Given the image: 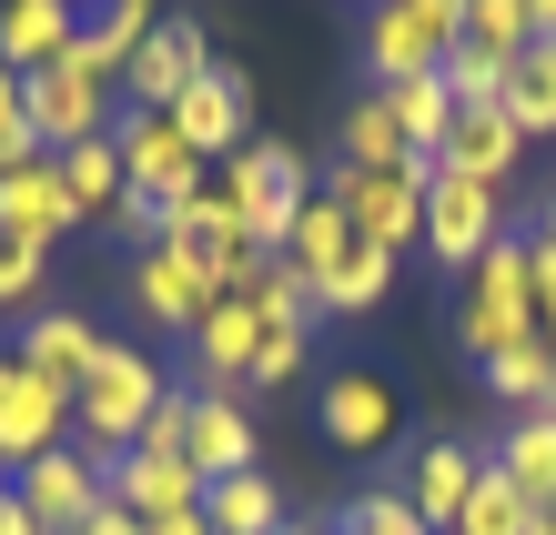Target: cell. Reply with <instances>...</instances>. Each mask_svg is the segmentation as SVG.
Listing matches in <instances>:
<instances>
[{
    "label": "cell",
    "mask_w": 556,
    "mask_h": 535,
    "mask_svg": "<svg viewBox=\"0 0 556 535\" xmlns=\"http://www.w3.org/2000/svg\"><path fill=\"white\" fill-rule=\"evenodd\" d=\"M375 91H384V112H395L405 152H445V131H455V91H445V72H415V81H375Z\"/></svg>",
    "instance_id": "cell-26"
},
{
    "label": "cell",
    "mask_w": 556,
    "mask_h": 535,
    "mask_svg": "<svg viewBox=\"0 0 556 535\" xmlns=\"http://www.w3.org/2000/svg\"><path fill=\"white\" fill-rule=\"evenodd\" d=\"M72 30H81V0H0V61L30 81V72H51L61 51H72Z\"/></svg>",
    "instance_id": "cell-21"
},
{
    "label": "cell",
    "mask_w": 556,
    "mask_h": 535,
    "mask_svg": "<svg viewBox=\"0 0 556 535\" xmlns=\"http://www.w3.org/2000/svg\"><path fill=\"white\" fill-rule=\"evenodd\" d=\"M11 495L30 506V525H41V535H81L91 515L112 506V475H102V464H91L81 445H61V455H41V464H21V475H11Z\"/></svg>",
    "instance_id": "cell-11"
},
{
    "label": "cell",
    "mask_w": 556,
    "mask_h": 535,
    "mask_svg": "<svg viewBox=\"0 0 556 535\" xmlns=\"http://www.w3.org/2000/svg\"><path fill=\"white\" fill-rule=\"evenodd\" d=\"M496 243H506V192L496 182H466V173H435V192H425V253L466 283Z\"/></svg>",
    "instance_id": "cell-7"
},
{
    "label": "cell",
    "mask_w": 556,
    "mask_h": 535,
    "mask_svg": "<svg viewBox=\"0 0 556 535\" xmlns=\"http://www.w3.org/2000/svg\"><path fill=\"white\" fill-rule=\"evenodd\" d=\"M485 464H506L527 506H556V405L506 415V434H496V455H485Z\"/></svg>",
    "instance_id": "cell-24"
},
{
    "label": "cell",
    "mask_w": 556,
    "mask_h": 535,
    "mask_svg": "<svg viewBox=\"0 0 556 535\" xmlns=\"http://www.w3.org/2000/svg\"><path fill=\"white\" fill-rule=\"evenodd\" d=\"M102 475H112V506H122V515H142V525L203 506V475H192L182 455H162V445H132L122 464H102Z\"/></svg>",
    "instance_id": "cell-19"
},
{
    "label": "cell",
    "mask_w": 556,
    "mask_h": 535,
    "mask_svg": "<svg viewBox=\"0 0 556 535\" xmlns=\"http://www.w3.org/2000/svg\"><path fill=\"white\" fill-rule=\"evenodd\" d=\"M536 525V506L516 495V475L506 464H476V495H466V515H455V535H527Z\"/></svg>",
    "instance_id": "cell-29"
},
{
    "label": "cell",
    "mask_w": 556,
    "mask_h": 535,
    "mask_svg": "<svg viewBox=\"0 0 556 535\" xmlns=\"http://www.w3.org/2000/svg\"><path fill=\"white\" fill-rule=\"evenodd\" d=\"M0 485H11V475H0Z\"/></svg>",
    "instance_id": "cell-47"
},
{
    "label": "cell",
    "mask_w": 556,
    "mask_h": 535,
    "mask_svg": "<svg viewBox=\"0 0 556 535\" xmlns=\"http://www.w3.org/2000/svg\"><path fill=\"white\" fill-rule=\"evenodd\" d=\"M81 535H152V525H142V515H122V506H102V515L81 525Z\"/></svg>",
    "instance_id": "cell-39"
},
{
    "label": "cell",
    "mask_w": 556,
    "mask_h": 535,
    "mask_svg": "<svg viewBox=\"0 0 556 535\" xmlns=\"http://www.w3.org/2000/svg\"><path fill=\"white\" fill-rule=\"evenodd\" d=\"M283 273L314 293V314H375L384 304V283H395V253H375L365 232L344 222V203L334 192H314L304 213H293V232H283Z\"/></svg>",
    "instance_id": "cell-1"
},
{
    "label": "cell",
    "mask_w": 556,
    "mask_h": 535,
    "mask_svg": "<svg viewBox=\"0 0 556 535\" xmlns=\"http://www.w3.org/2000/svg\"><path fill=\"white\" fill-rule=\"evenodd\" d=\"M334 535H435V525H425L395 485H375V495H354V506H344V525H334Z\"/></svg>",
    "instance_id": "cell-34"
},
{
    "label": "cell",
    "mask_w": 556,
    "mask_h": 535,
    "mask_svg": "<svg viewBox=\"0 0 556 535\" xmlns=\"http://www.w3.org/2000/svg\"><path fill=\"white\" fill-rule=\"evenodd\" d=\"M527 535H556V506H536V525H527Z\"/></svg>",
    "instance_id": "cell-44"
},
{
    "label": "cell",
    "mask_w": 556,
    "mask_h": 535,
    "mask_svg": "<svg viewBox=\"0 0 556 535\" xmlns=\"http://www.w3.org/2000/svg\"><path fill=\"white\" fill-rule=\"evenodd\" d=\"M324 192L344 203V222L365 232L375 253H405V243H425V192H435V152H405L395 173H324Z\"/></svg>",
    "instance_id": "cell-5"
},
{
    "label": "cell",
    "mask_w": 556,
    "mask_h": 535,
    "mask_svg": "<svg viewBox=\"0 0 556 535\" xmlns=\"http://www.w3.org/2000/svg\"><path fill=\"white\" fill-rule=\"evenodd\" d=\"M516 162H527V131L506 122V102H485V112H455L445 152H435V173H466V182H496V192H506Z\"/></svg>",
    "instance_id": "cell-20"
},
{
    "label": "cell",
    "mask_w": 556,
    "mask_h": 535,
    "mask_svg": "<svg viewBox=\"0 0 556 535\" xmlns=\"http://www.w3.org/2000/svg\"><path fill=\"white\" fill-rule=\"evenodd\" d=\"M112 122H122V91H112V81H81L72 61L30 72V142H41L51 162L81 152V142H112Z\"/></svg>",
    "instance_id": "cell-9"
},
{
    "label": "cell",
    "mask_w": 556,
    "mask_h": 535,
    "mask_svg": "<svg viewBox=\"0 0 556 535\" xmlns=\"http://www.w3.org/2000/svg\"><path fill=\"white\" fill-rule=\"evenodd\" d=\"M72 445V394H61L41 364L0 354V475H21V464H41Z\"/></svg>",
    "instance_id": "cell-8"
},
{
    "label": "cell",
    "mask_w": 556,
    "mask_h": 535,
    "mask_svg": "<svg viewBox=\"0 0 556 535\" xmlns=\"http://www.w3.org/2000/svg\"><path fill=\"white\" fill-rule=\"evenodd\" d=\"M203 525H213V535H293V515H283V485L264 475V464H243V475L203 485Z\"/></svg>",
    "instance_id": "cell-23"
},
{
    "label": "cell",
    "mask_w": 556,
    "mask_h": 535,
    "mask_svg": "<svg viewBox=\"0 0 556 535\" xmlns=\"http://www.w3.org/2000/svg\"><path fill=\"white\" fill-rule=\"evenodd\" d=\"M81 232V213H72V182H61V162L51 152H30V162H11L0 173V243H72Z\"/></svg>",
    "instance_id": "cell-14"
},
{
    "label": "cell",
    "mask_w": 556,
    "mask_h": 535,
    "mask_svg": "<svg viewBox=\"0 0 556 535\" xmlns=\"http://www.w3.org/2000/svg\"><path fill=\"white\" fill-rule=\"evenodd\" d=\"M395 162H405V131L384 112V91H365V102L344 112V173H395Z\"/></svg>",
    "instance_id": "cell-30"
},
{
    "label": "cell",
    "mask_w": 556,
    "mask_h": 535,
    "mask_svg": "<svg viewBox=\"0 0 556 535\" xmlns=\"http://www.w3.org/2000/svg\"><path fill=\"white\" fill-rule=\"evenodd\" d=\"M455 344H466L476 364L506 354V344H536V263H527L516 232L476 263L466 283H455Z\"/></svg>",
    "instance_id": "cell-4"
},
{
    "label": "cell",
    "mask_w": 556,
    "mask_h": 535,
    "mask_svg": "<svg viewBox=\"0 0 556 535\" xmlns=\"http://www.w3.org/2000/svg\"><path fill=\"white\" fill-rule=\"evenodd\" d=\"M527 21H536V41H546V30H556V0H527Z\"/></svg>",
    "instance_id": "cell-42"
},
{
    "label": "cell",
    "mask_w": 556,
    "mask_h": 535,
    "mask_svg": "<svg viewBox=\"0 0 556 535\" xmlns=\"http://www.w3.org/2000/svg\"><path fill=\"white\" fill-rule=\"evenodd\" d=\"M152 535H213V525H203V506H192V515H162Z\"/></svg>",
    "instance_id": "cell-41"
},
{
    "label": "cell",
    "mask_w": 556,
    "mask_h": 535,
    "mask_svg": "<svg viewBox=\"0 0 556 535\" xmlns=\"http://www.w3.org/2000/svg\"><path fill=\"white\" fill-rule=\"evenodd\" d=\"M112 232H122V243H132V253H152V243H162V203H142V192H122Z\"/></svg>",
    "instance_id": "cell-37"
},
{
    "label": "cell",
    "mask_w": 556,
    "mask_h": 535,
    "mask_svg": "<svg viewBox=\"0 0 556 535\" xmlns=\"http://www.w3.org/2000/svg\"><path fill=\"white\" fill-rule=\"evenodd\" d=\"M61 182H72V213H81V222H112V213H122V192H132V173H122V152H112V142L61 152Z\"/></svg>",
    "instance_id": "cell-28"
},
{
    "label": "cell",
    "mask_w": 556,
    "mask_h": 535,
    "mask_svg": "<svg viewBox=\"0 0 556 535\" xmlns=\"http://www.w3.org/2000/svg\"><path fill=\"white\" fill-rule=\"evenodd\" d=\"M506 122L527 131V142H546V131H556V61H546V51H527V61L506 72Z\"/></svg>",
    "instance_id": "cell-31"
},
{
    "label": "cell",
    "mask_w": 556,
    "mask_h": 535,
    "mask_svg": "<svg viewBox=\"0 0 556 535\" xmlns=\"http://www.w3.org/2000/svg\"><path fill=\"white\" fill-rule=\"evenodd\" d=\"M182 464H192V475H203V485H223V475H243V464H264V455H253V415L233 405V394H182Z\"/></svg>",
    "instance_id": "cell-17"
},
{
    "label": "cell",
    "mask_w": 556,
    "mask_h": 535,
    "mask_svg": "<svg viewBox=\"0 0 556 535\" xmlns=\"http://www.w3.org/2000/svg\"><path fill=\"white\" fill-rule=\"evenodd\" d=\"M466 41L496 51V61H527L536 51V21H527V0H466Z\"/></svg>",
    "instance_id": "cell-32"
},
{
    "label": "cell",
    "mask_w": 556,
    "mask_h": 535,
    "mask_svg": "<svg viewBox=\"0 0 556 535\" xmlns=\"http://www.w3.org/2000/svg\"><path fill=\"white\" fill-rule=\"evenodd\" d=\"M192 364H203L213 394L253 384V364H264V304H253V293H223V304L192 323Z\"/></svg>",
    "instance_id": "cell-18"
},
{
    "label": "cell",
    "mask_w": 556,
    "mask_h": 535,
    "mask_svg": "<svg viewBox=\"0 0 556 535\" xmlns=\"http://www.w3.org/2000/svg\"><path fill=\"white\" fill-rule=\"evenodd\" d=\"M41 283H51L41 243H0V314H41Z\"/></svg>",
    "instance_id": "cell-35"
},
{
    "label": "cell",
    "mask_w": 556,
    "mask_h": 535,
    "mask_svg": "<svg viewBox=\"0 0 556 535\" xmlns=\"http://www.w3.org/2000/svg\"><path fill=\"white\" fill-rule=\"evenodd\" d=\"M30 152H41V142H30V81L0 61V173H11V162H30Z\"/></svg>",
    "instance_id": "cell-36"
},
{
    "label": "cell",
    "mask_w": 556,
    "mask_h": 535,
    "mask_svg": "<svg viewBox=\"0 0 556 535\" xmlns=\"http://www.w3.org/2000/svg\"><path fill=\"white\" fill-rule=\"evenodd\" d=\"M314 424L334 434L344 455L395 445V384H384V374H365V364H344V374H324V394H314Z\"/></svg>",
    "instance_id": "cell-16"
},
{
    "label": "cell",
    "mask_w": 556,
    "mask_h": 535,
    "mask_svg": "<svg viewBox=\"0 0 556 535\" xmlns=\"http://www.w3.org/2000/svg\"><path fill=\"white\" fill-rule=\"evenodd\" d=\"M0 535H41V525H30V506H21L11 485H0Z\"/></svg>",
    "instance_id": "cell-40"
},
{
    "label": "cell",
    "mask_w": 556,
    "mask_h": 535,
    "mask_svg": "<svg viewBox=\"0 0 556 535\" xmlns=\"http://www.w3.org/2000/svg\"><path fill=\"white\" fill-rule=\"evenodd\" d=\"M102 344H112V333L91 323V314H30V323H21V364H41L61 394H72L91 364H102Z\"/></svg>",
    "instance_id": "cell-22"
},
{
    "label": "cell",
    "mask_w": 556,
    "mask_h": 535,
    "mask_svg": "<svg viewBox=\"0 0 556 535\" xmlns=\"http://www.w3.org/2000/svg\"><path fill=\"white\" fill-rule=\"evenodd\" d=\"M132 304H142V323H162V333H192V323L223 304V283H213L182 243H152V253H132Z\"/></svg>",
    "instance_id": "cell-15"
},
{
    "label": "cell",
    "mask_w": 556,
    "mask_h": 535,
    "mask_svg": "<svg viewBox=\"0 0 556 535\" xmlns=\"http://www.w3.org/2000/svg\"><path fill=\"white\" fill-rule=\"evenodd\" d=\"M213 203L233 213L243 253H283L293 213L314 203V182H304V152H293V142H243V152L213 173Z\"/></svg>",
    "instance_id": "cell-3"
},
{
    "label": "cell",
    "mask_w": 556,
    "mask_h": 535,
    "mask_svg": "<svg viewBox=\"0 0 556 535\" xmlns=\"http://www.w3.org/2000/svg\"><path fill=\"white\" fill-rule=\"evenodd\" d=\"M203 72H213L203 21H152V30H142V51H132V72H122V112H173Z\"/></svg>",
    "instance_id": "cell-12"
},
{
    "label": "cell",
    "mask_w": 556,
    "mask_h": 535,
    "mask_svg": "<svg viewBox=\"0 0 556 535\" xmlns=\"http://www.w3.org/2000/svg\"><path fill=\"white\" fill-rule=\"evenodd\" d=\"M536 243H556V192H546V213H536Z\"/></svg>",
    "instance_id": "cell-43"
},
{
    "label": "cell",
    "mask_w": 556,
    "mask_h": 535,
    "mask_svg": "<svg viewBox=\"0 0 556 535\" xmlns=\"http://www.w3.org/2000/svg\"><path fill=\"white\" fill-rule=\"evenodd\" d=\"M485 394H496V405H556V344L536 333V344H506V354H485Z\"/></svg>",
    "instance_id": "cell-27"
},
{
    "label": "cell",
    "mask_w": 556,
    "mask_h": 535,
    "mask_svg": "<svg viewBox=\"0 0 556 535\" xmlns=\"http://www.w3.org/2000/svg\"><path fill=\"white\" fill-rule=\"evenodd\" d=\"M506 72H516V61L476 51V41H455V51H445V91H455V112H485V102H506Z\"/></svg>",
    "instance_id": "cell-33"
},
{
    "label": "cell",
    "mask_w": 556,
    "mask_h": 535,
    "mask_svg": "<svg viewBox=\"0 0 556 535\" xmlns=\"http://www.w3.org/2000/svg\"><path fill=\"white\" fill-rule=\"evenodd\" d=\"M293 535H314V525H293Z\"/></svg>",
    "instance_id": "cell-46"
},
{
    "label": "cell",
    "mask_w": 556,
    "mask_h": 535,
    "mask_svg": "<svg viewBox=\"0 0 556 535\" xmlns=\"http://www.w3.org/2000/svg\"><path fill=\"white\" fill-rule=\"evenodd\" d=\"M527 263H536V333L556 344V243H527Z\"/></svg>",
    "instance_id": "cell-38"
},
{
    "label": "cell",
    "mask_w": 556,
    "mask_h": 535,
    "mask_svg": "<svg viewBox=\"0 0 556 535\" xmlns=\"http://www.w3.org/2000/svg\"><path fill=\"white\" fill-rule=\"evenodd\" d=\"M466 495H476V455H466V445H425V455H415V475H405V506H415L425 525H435V535H455Z\"/></svg>",
    "instance_id": "cell-25"
},
{
    "label": "cell",
    "mask_w": 556,
    "mask_h": 535,
    "mask_svg": "<svg viewBox=\"0 0 556 535\" xmlns=\"http://www.w3.org/2000/svg\"><path fill=\"white\" fill-rule=\"evenodd\" d=\"M173 405V384H162V364L142 354V344H102V364L72 384V445L91 455V464H122L152 434V415Z\"/></svg>",
    "instance_id": "cell-2"
},
{
    "label": "cell",
    "mask_w": 556,
    "mask_h": 535,
    "mask_svg": "<svg viewBox=\"0 0 556 535\" xmlns=\"http://www.w3.org/2000/svg\"><path fill=\"white\" fill-rule=\"evenodd\" d=\"M112 152H122V173H132V192H142V203H162V213L192 203V192L213 182L203 152H192L162 112H122V122H112Z\"/></svg>",
    "instance_id": "cell-10"
},
{
    "label": "cell",
    "mask_w": 556,
    "mask_h": 535,
    "mask_svg": "<svg viewBox=\"0 0 556 535\" xmlns=\"http://www.w3.org/2000/svg\"><path fill=\"white\" fill-rule=\"evenodd\" d=\"M162 122H173L182 142L203 152V173H223V162H233V152L253 142V81H243V72H223V61H213V72L192 81V91H182V102L162 112Z\"/></svg>",
    "instance_id": "cell-13"
},
{
    "label": "cell",
    "mask_w": 556,
    "mask_h": 535,
    "mask_svg": "<svg viewBox=\"0 0 556 535\" xmlns=\"http://www.w3.org/2000/svg\"><path fill=\"white\" fill-rule=\"evenodd\" d=\"M455 41H466V0H375V11H365V72L375 81L445 72Z\"/></svg>",
    "instance_id": "cell-6"
},
{
    "label": "cell",
    "mask_w": 556,
    "mask_h": 535,
    "mask_svg": "<svg viewBox=\"0 0 556 535\" xmlns=\"http://www.w3.org/2000/svg\"><path fill=\"white\" fill-rule=\"evenodd\" d=\"M122 11H152V0H122Z\"/></svg>",
    "instance_id": "cell-45"
}]
</instances>
